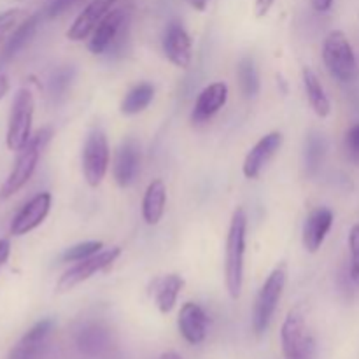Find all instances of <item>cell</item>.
<instances>
[{"mask_svg": "<svg viewBox=\"0 0 359 359\" xmlns=\"http://www.w3.org/2000/svg\"><path fill=\"white\" fill-rule=\"evenodd\" d=\"M119 256H121V248H111L83 259V262H77L72 269H69L60 277L58 284H56V291L58 293H67V291L74 290L81 283L93 277L95 273L107 270Z\"/></svg>", "mask_w": 359, "mask_h": 359, "instance_id": "ba28073f", "label": "cell"}, {"mask_svg": "<svg viewBox=\"0 0 359 359\" xmlns=\"http://www.w3.org/2000/svg\"><path fill=\"white\" fill-rule=\"evenodd\" d=\"M273 2H276V0H256V4H255L256 16L265 18L266 14L270 13V9H272Z\"/></svg>", "mask_w": 359, "mask_h": 359, "instance_id": "836d02e7", "label": "cell"}, {"mask_svg": "<svg viewBox=\"0 0 359 359\" xmlns=\"http://www.w3.org/2000/svg\"><path fill=\"white\" fill-rule=\"evenodd\" d=\"M351 248V277L356 284H359V224L353 226L349 235Z\"/></svg>", "mask_w": 359, "mask_h": 359, "instance_id": "f546056e", "label": "cell"}, {"mask_svg": "<svg viewBox=\"0 0 359 359\" xmlns=\"http://www.w3.org/2000/svg\"><path fill=\"white\" fill-rule=\"evenodd\" d=\"M55 330L53 319H42L35 323L7 354V359H42L48 351L49 339Z\"/></svg>", "mask_w": 359, "mask_h": 359, "instance_id": "9c48e42d", "label": "cell"}, {"mask_svg": "<svg viewBox=\"0 0 359 359\" xmlns=\"http://www.w3.org/2000/svg\"><path fill=\"white\" fill-rule=\"evenodd\" d=\"M182 287H184V279L181 276H177V273H170V276L160 277V279L154 280V302H156L161 314H168V312L174 311Z\"/></svg>", "mask_w": 359, "mask_h": 359, "instance_id": "44dd1931", "label": "cell"}, {"mask_svg": "<svg viewBox=\"0 0 359 359\" xmlns=\"http://www.w3.org/2000/svg\"><path fill=\"white\" fill-rule=\"evenodd\" d=\"M323 60H325V65L330 70V74L342 83H347L356 76V55H354L353 46H351L349 39L346 37L344 32H330L328 37L325 39V44H323Z\"/></svg>", "mask_w": 359, "mask_h": 359, "instance_id": "277c9868", "label": "cell"}, {"mask_svg": "<svg viewBox=\"0 0 359 359\" xmlns=\"http://www.w3.org/2000/svg\"><path fill=\"white\" fill-rule=\"evenodd\" d=\"M284 286H286V269L284 266H277L265 284L259 290L258 297L255 302V311H252V330L258 337L269 330L270 323H272L273 314L277 311L280 297H283Z\"/></svg>", "mask_w": 359, "mask_h": 359, "instance_id": "5b68a950", "label": "cell"}, {"mask_svg": "<svg viewBox=\"0 0 359 359\" xmlns=\"http://www.w3.org/2000/svg\"><path fill=\"white\" fill-rule=\"evenodd\" d=\"M160 359H181V356L177 353H165Z\"/></svg>", "mask_w": 359, "mask_h": 359, "instance_id": "74e56055", "label": "cell"}, {"mask_svg": "<svg viewBox=\"0 0 359 359\" xmlns=\"http://www.w3.org/2000/svg\"><path fill=\"white\" fill-rule=\"evenodd\" d=\"M189 4H191L193 9L205 11V7H207V4H209V0H189Z\"/></svg>", "mask_w": 359, "mask_h": 359, "instance_id": "8d00e7d4", "label": "cell"}, {"mask_svg": "<svg viewBox=\"0 0 359 359\" xmlns=\"http://www.w3.org/2000/svg\"><path fill=\"white\" fill-rule=\"evenodd\" d=\"M39 21H41V16H39V14H32V16H28L27 20L11 34V37L4 42V48L2 51H0V69H2L4 65H7V63H9L11 60H13L14 56L32 41V37H34L35 32H37L39 28Z\"/></svg>", "mask_w": 359, "mask_h": 359, "instance_id": "ffe728a7", "label": "cell"}, {"mask_svg": "<svg viewBox=\"0 0 359 359\" xmlns=\"http://www.w3.org/2000/svg\"><path fill=\"white\" fill-rule=\"evenodd\" d=\"M104 249V244L100 241H90V242H81V244L72 245V248L67 249L65 252L62 255L63 262L69 263H77L83 262V259L90 258V256L97 255Z\"/></svg>", "mask_w": 359, "mask_h": 359, "instance_id": "4316f807", "label": "cell"}, {"mask_svg": "<svg viewBox=\"0 0 359 359\" xmlns=\"http://www.w3.org/2000/svg\"><path fill=\"white\" fill-rule=\"evenodd\" d=\"M283 146V135L279 132H272L269 135L262 137L248 153L244 160V175L248 179H256L262 174L270 160L276 156L277 151Z\"/></svg>", "mask_w": 359, "mask_h": 359, "instance_id": "9a60e30c", "label": "cell"}, {"mask_svg": "<svg viewBox=\"0 0 359 359\" xmlns=\"http://www.w3.org/2000/svg\"><path fill=\"white\" fill-rule=\"evenodd\" d=\"M333 226V212L330 209H316L314 212L309 214L304 224V248L309 252H318L321 249L323 242L326 241V235L330 233Z\"/></svg>", "mask_w": 359, "mask_h": 359, "instance_id": "d6986e66", "label": "cell"}, {"mask_svg": "<svg viewBox=\"0 0 359 359\" xmlns=\"http://www.w3.org/2000/svg\"><path fill=\"white\" fill-rule=\"evenodd\" d=\"M118 2L119 0H91V2L84 7L83 13L76 18L72 27L69 28L67 37L74 42L84 41V39L90 37V35L93 34L95 28L98 27V23L114 9Z\"/></svg>", "mask_w": 359, "mask_h": 359, "instance_id": "7c38bea8", "label": "cell"}, {"mask_svg": "<svg viewBox=\"0 0 359 359\" xmlns=\"http://www.w3.org/2000/svg\"><path fill=\"white\" fill-rule=\"evenodd\" d=\"M346 151L354 163H359V123L351 126L346 133Z\"/></svg>", "mask_w": 359, "mask_h": 359, "instance_id": "4dcf8cb0", "label": "cell"}, {"mask_svg": "<svg viewBox=\"0 0 359 359\" xmlns=\"http://www.w3.org/2000/svg\"><path fill=\"white\" fill-rule=\"evenodd\" d=\"M109 168V142L100 128H93L83 147V174L91 188H97L105 179Z\"/></svg>", "mask_w": 359, "mask_h": 359, "instance_id": "52a82bcc", "label": "cell"}, {"mask_svg": "<svg viewBox=\"0 0 359 359\" xmlns=\"http://www.w3.org/2000/svg\"><path fill=\"white\" fill-rule=\"evenodd\" d=\"M165 56L179 69H188L193 60V46L188 32L181 23H170L163 35Z\"/></svg>", "mask_w": 359, "mask_h": 359, "instance_id": "4fadbf2b", "label": "cell"}, {"mask_svg": "<svg viewBox=\"0 0 359 359\" xmlns=\"http://www.w3.org/2000/svg\"><path fill=\"white\" fill-rule=\"evenodd\" d=\"M49 137H51V130H39L34 137L27 142V146L21 151H18V158L14 161V167L7 179L4 181L2 188H0V200L11 198L16 195L34 175L35 168H37L39 158H41L42 149L48 144Z\"/></svg>", "mask_w": 359, "mask_h": 359, "instance_id": "7a4b0ae2", "label": "cell"}, {"mask_svg": "<svg viewBox=\"0 0 359 359\" xmlns=\"http://www.w3.org/2000/svg\"><path fill=\"white\" fill-rule=\"evenodd\" d=\"M76 347L86 358L104 356L111 347V332L102 323H84L76 332Z\"/></svg>", "mask_w": 359, "mask_h": 359, "instance_id": "5bb4252c", "label": "cell"}, {"mask_svg": "<svg viewBox=\"0 0 359 359\" xmlns=\"http://www.w3.org/2000/svg\"><path fill=\"white\" fill-rule=\"evenodd\" d=\"M154 97V88L149 83L137 84L135 88L126 93V97L121 102V112L126 116L139 114V112L146 111L147 105L153 102Z\"/></svg>", "mask_w": 359, "mask_h": 359, "instance_id": "cb8c5ba5", "label": "cell"}, {"mask_svg": "<svg viewBox=\"0 0 359 359\" xmlns=\"http://www.w3.org/2000/svg\"><path fill=\"white\" fill-rule=\"evenodd\" d=\"M237 76L242 88V93L248 98L256 97L259 91V76L258 69H256L255 65V60L249 58V56L242 58L237 67Z\"/></svg>", "mask_w": 359, "mask_h": 359, "instance_id": "d4e9b609", "label": "cell"}, {"mask_svg": "<svg viewBox=\"0 0 359 359\" xmlns=\"http://www.w3.org/2000/svg\"><path fill=\"white\" fill-rule=\"evenodd\" d=\"M77 2H79V0H48L44 13L48 18H58L60 14L69 11L70 7Z\"/></svg>", "mask_w": 359, "mask_h": 359, "instance_id": "1f68e13d", "label": "cell"}, {"mask_svg": "<svg viewBox=\"0 0 359 359\" xmlns=\"http://www.w3.org/2000/svg\"><path fill=\"white\" fill-rule=\"evenodd\" d=\"M280 339H283V351L286 359H298L316 351L314 340L307 335L304 316L297 311H291L287 314L283 325V332H280Z\"/></svg>", "mask_w": 359, "mask_h": 359, "instance_id": "30bf717a", "label": "cell"}, {"mask_svg": "<svg viewBox=\"0 0 359 359\" xmlns=\"http://www.w3.org/2000/svg\"><path fill=\"white\" fill-rule=\"evenodd\" d=\"M314 353H316V351H312V353L305 354V356H302V358H298V359H312V358H314Z\"/></svg>", "mask_w": 359, "mask_h": 359, "instance_id": "f35d334b", "label": "cell"}, {"mask_svg": "<svg viewBox=\"0 0 359 359\" xmlns=\"http://www.w3.org/2000/svg\"><path fill=\"white\" fill-rule=\"evenodd\" d=\"M228 100V86L224 83H212L198 95L191 112L193 123H205L224 107Z\"/></svg>", "mask_w": 359, "mask_h": 359, "instance_id": "ac0fdd59", "label": "cell"}, {"mask_svg": "<svg viewBox=\"0 0 359 359\" xmlns=\"http://www.w3.org/2000/svg\"><path fill=\"white\" fill-rule=\"evenodd\" d=\"M28 18L27 11L23 9H9L0 14V44L11 37L14 30Z\"/></svg>", "mask_w": 359, "mask_h": 359, "instance_id": "83f0119b", "label": "cell"}, {"mask_svg": "<svg viewBox=\"0 0 359 359\" xmlns=\"http://www.w3.org/2000/svg\"><path fill=\"white\" fill-rule=\"evenodd\" d=\"M304 86L309 98V104L314 109L316 114L319 118H328L330 112H332V104H330V98L326 95L325 88H323L321 81H319V77L311 69L304 70Z\"/></svg>", "mask_w": 359, "mask_h": 359, "instance_id": "603a6c76", "label": "cell"}, {"mask_svg": "<svg viewBox=\"0 0 359 359\" xmlns=\"http://www.w3.org/2000/svg\"><path fill=\"white\" fill-rule=\"evenodd\" d=\"M325 139L319 133L312 132L309 135L307 144H305V167H307V172L311 175H316L319 168H321L323 160H325Z\"/></svg>", "mask_w": 359, "mask_h": 359, "instance_id": "484cf974", "label": "cell"}, {"mask_svg": "<svg viewBox=\"0 0 359 359\" xmlns=\"http://www.w3.org/2000/svg\"><path fill=\"white\" fill-rule=\"evenodd\" d=\"M7 91H9V77L0 72V100L6 97Z\"/></svg>", "mask_w": 359, "mask_h": 359, "instance_id": "d590c367", "label": "cell"}, {"mask_svg": "<svg viewBox=\"0 0 359 359\" xmlns=\"http://www.w3.org/2000/svg\"><path fill=\"white\" fill-rule=\"evenodd\" d=\"M312 2V7H314L316 11H321V13H325V11H328L330 7H332L333 0H311Z\"/></svg>", "mask_w": 359, "mask_h": 359, "instance_id": "e575fe53", "label": "cell"}, {"mask_svg": "<svg viewBox=\"0 0 359 359\" xmlns=\"http://www.w3.org/2000/svg\"><path fill=\"white\" fill-rule=\"evenodd\" d=\"M34 95L27 88L16 93L9 116L7 128V147L11 151H21L32 137V119H34Z\"/></svg>", "mask_w": 359, "mask_h": 359, "instance_id": "8992f818", "label": "cell"}, {"mask_svg": "<svg viewBox=\"0 0 359 359\" xmlns=\"http://www.w3.org/2000/svg\"><path fill=\"white\" fill-rule=\"evenodd\" d=\"M74 79V69L72 67H62V69L56 70L51 76L49 81V93L53 98H62L63 95L69 90L70 83Z\"/></svg>", "mask_w": 359, "mask_h": 359, "instance_id": "f1b7e54d", "label": "cell"}, {"mask_svg": "<svg viewBox=\"0 0 359 359\" xmlns=\"http://www.w3.org/2000/svg\"><path fill=\"white\" fill-rule=\"evenodd\" d=\"M51 193L42 191L37 193L34 198L28 200L20 212L14 216L13 223H11V233L21 237V235L30 233L37 226H41L42 221L48 217L49 209H51Z\"/></svg>", "mask_w": 359, "mask_h": 359, "instance_id": "8fae6325", "label": "cell"}, {"mask_svg": "<svg viewBox=\"0 0 359 359\" xmlns=\"http://www.w3.org/2000/svg\"><path fill=\"white\" fill-rule=\"evenodd\" d=\"M140 168V151L135 140L128 139L119 146L114 160V179L121 188H128L135 182Z\"/></svg>", "mask_w": 359, "mask_h": 359, "instance_id": "e0dca14e", "label": "cell"}, {"mask_svg": "<svg viewBox=\"0 0 359 359\" xmlns=\"http://www.w3.org/2000/svg\"><path fill=\"white\" fill-rule=\"evenodd\" d=\"M245 233H248V216L244 209H237L231 216L230 230H228L226 262H224L226 290L233 300L241 298L242 286H244Z\"/></svg>", "mask_w": 359, "mask_h": 359, "instance_id": "6da1fadb", "label": "cell"}, {"mask_svg": "<svg viewBox=\"0 0 359 359\" xmlns=\"http://www.w3.org/2000/svg\"><path fill=\"white\" fill-rule=\"evenodd\" d=\"M179 332L191 346H198L207 337V314L198 304L188 302L179 312Z\"/></svg>", "mask_w": 359, "mask_h": 359, "instance_id": "2e32d148", "label": "cell"}, {"mask_svg": "<svg viewBox=\"0 0 359 359\" xmlns=\"http://www.w3.org/2000/svg\"><path fill=\"white\" fill-rule=\"evenodd\" d=\"M11 256V242L9 238H0V270L6 266Z\"/></svg>", "mask_w": 359, "mask_h": 359, "instance_id": "d6a6232c", "label": "cell"}, {"mask_svg": "<svg viewBox=\"0 0 359 359\" xmlns=\"http://www.w3.org/2000/svg\"><path fill=\"white\" fill-rule=\"evenodd\" d=\"M128 28L130 9L128 7H114L93 30L90 42H88V49L93 55H105V53L121 48L128 37Z\"/></svg>", "mask_w": 359, "mask_h": 359, "instance_id": "3957f363", "label": "cell"}, {"mask_svg": "<svg viewBox=\"0 0 359 359\" xmlns=\"http://www.w3.org/2000/svg\"><path fill=\"white\" fill-rule=\"evenodd\" d=\"M165 203H167V186L161 179H154L146 189L142 200V216L144 221L151 226L158 224L165 214Z\"/></svg>", "mask_w": 359, "mask_h": 359, "instance_id": "7402d4cb", "label": "cell"}]
</instances>
